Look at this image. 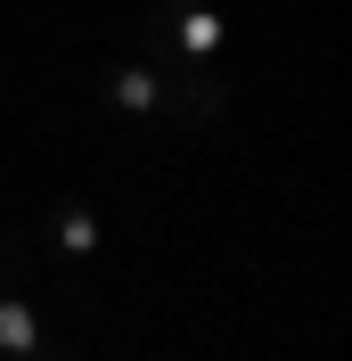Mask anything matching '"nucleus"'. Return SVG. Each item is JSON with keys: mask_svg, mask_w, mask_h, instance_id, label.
<instances>
[{"mask_svg": "<svg viewBox=\"0 0 352 361\" xmlns=\"http://www.w3.org/2000/svg\"><path fill=\"white\" fill-rule=\"evenodd\" d=\"M107 99H115V107H132V115H148V107H164V74H156V66H123V74L107 82Z\"/></svg>", "mask_w": 352, "mask_h": 361, "instance_id": "obj_1", "label": "nucleus"}, {"mask_svg": "<svg viewBox=\"0 0 352 361\" xmlns=\"http://www.w3.org/2000/svg\"><path fill=\"white\" fill-rule=\"evenodd\" d=\"M42 345V312L25 295H0V353H33Z\"/></svg>", "mask_w": 352, "mask_h": 361, "instance_id": "obj_2", "label": "nucleus"}, {"mask_svg": "<svg viewBox=\"0 0 352 361\" xmlns=\"http://www.w3.org/2000/svg\"><path fill=\"white\" fill-rule=\"evenodd\" d=\"M221 33H230V25H221L213 8H197V0L172 8V42H180V49H197V58H205V49H221Z\"/></svg>", "mask_w": 352, "mask_h": 361, "instance_id": "obj_3", "label": "nucleus"}, {"mask_svg": "<svg viewBox=\"0 0 352 361\" xmlns=\"http://www.w3.org/2000/svg\"><path fill=\"white\" fill-rule=\"evenodd\" d=\"M58 238H66L74 255H90L99 247V214H90V205H58Z\"/></svg>", "mask_w": 352, "mask_h": 361, "instance_id": "obj_4", "label": "nucleus"}]
</instances>
